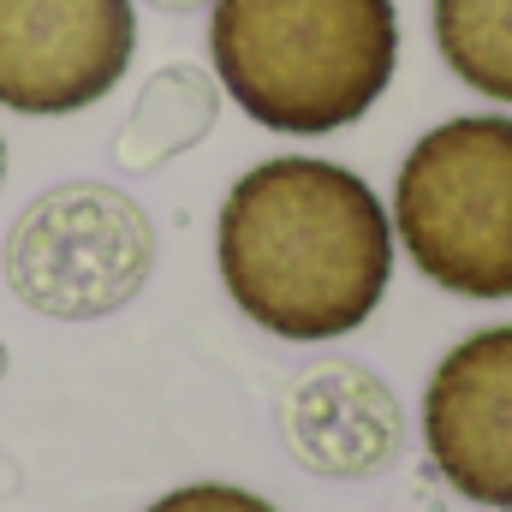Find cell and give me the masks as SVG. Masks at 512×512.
Masks as SVG:
<instances>
[{
  "mask_svg": "<svg viewBox=\"0 0 512 512\" xmlns=\"http://www.w3.org/2000/svg\"><path fill=\"white\" fill-rule=\"evenodd\" d=\"M209 60L262 131L328 137L358 126L393 84V0H215Z\"/></svg>",
  "mask_w": 512,
  "mask_h": 512,
  "instance_id": "cell-2",
  "label": "cell"
},
{
  "mask_svg": "<svg viewBox=\"0 0 512 512\" xmlns=\"http://www.w3.org/2000/svg\"><path fill=\"white\" fill-rule=\"evenodd\" d=\"M393 239L459 298H512V120L459 114L411 143L393 179Z\"/></svg>",
  "mask_w": 512,
  "mask_h": 512,
  "instance_id": "cell-3",
  "label": "cell"
},
{
  "mask_svg": "<svg viewBox=\"0 0 512 512\" xmlns=\"http://www.w3.org/2000/svg\"><path fill=\"white\" fill-rule=\"evenodd\" d=\"M423 447L441 483L489 512H512V322L465 334L423 387Z\"/></svg>",
  "mask_w": 512,
  "mask_h": 512,
  "instance_id": "cell-6",
  "label": "cell"
},
{
  "mask_svg": "<svg viewBox=\"0 0 512 512\" xmlns=\"http://www.w3.org/2000/svg\"><path fill=\"white\" fill-rule=\"evenodd\" d=\"M143 512H280V507H268L262 495L233 489V483H185V489L149 501Z\"/></svg>",
  "mask_w": 512,
  "mask_h": 512,
  "instance_id": "cell-10",
  "label": "cell"
},
{
  "mask_svg": "<svg viewBox=\"0 0 512 512\" xmlns=\"http://www.w3.org/2000/svg\"><path fill=\"white\" fill-rule=\"evenodd\" d=\"M0 370H6V346H0Z\"/></svg>",
  "mask_w": 512,
  "mask_h": 512,
  "instance_id": "cell-13",
  "label": "cell"
},
{
  "mask_svg": "<svg viewBox=\"0 0 512 512\" xmlns=\"http://www.w3.org/2000/svg\"><path fill=\"white\" fill-rule=\"evenodd\" d=\"M137 54L131 0H0V108L60 120L108 102Z\"/></svg>",
  "mask_w": 512,
  "mask_h": 512,
  "instance_id": "cell-5",
  "label": "cell"
},
{
  "mask_svg": "<svg viewBox=\"0 0 512 512\" xmlns=\"http://www.w3.org/2000/svg\"><path fill=\"white\" fill-rule=\"evenodd\" d=\"M6 286L54 322H102L149 286L155 227L120 185L72 179L42 191L6 233Z\"/></svg>",
  "mask_w": 512,
  "mask_h": 512,
  "instance_id": "cell-4",
  "label": "cell"
},
{
  "mask_svg": "<svg viewBox=\"0 0 512 512\" xmlns=\"http://www.w3.org/2000/svg\"><path fill=\"white\" fill-rule=\"evenodd\" d=\"M435 48L447 72L512 108V0H435Z\"/></svg>",
  "mask_w": 512,
  "mask_h": 512,
  "instance_id": "cell-9",
  "label": "cell"
},
{
  "mask_svg": "<svg viewBox=\"0 0 512 512\" xmlns=\"http://www.w3.org/2000/svg\"><path fill=\"white\" fill-rule=\"evenodd\" d=\"M215 262L256 328L316 346L358 334L393 280V215L340 161L274 155L233 179Z\"/></svg>",
  "mask_w": 512,
  "mask_h": 512,
  "instance_id": "cell-1",
  "label": "cell"
},
{
  "mask_svg": "<svg viewBox=\"0 0 512 512\" xmlns=\"http://www.w3.org/2000/svg\"><path fill=\"white\" fill-rule=\"evenodd\" d=\"M280 441L310 477L358 483L399 459L405 411L364 364H316L280 399Z\"/></svg>",
  "mask_w": 512,
  "mask_h": 512,
  "instance_id": "cell-7",
  "label": "cell"
},
{
  "mask_svg": "<svg viewBox=\"0 0 512 512\" xmlns=\"http://www.w3.org/2000/svg\"><path fill=\"white\" fill-rule=\"evenodd\" d=\"M149 12H167V18H185V12H203V6H215V0H143Z\"/></svg>",
  "mask_w": 512,
  "mask_h": 512,
  "instance_id": "cell-11",
  "label": "cell"
},
{
  "mask_svg": "<svg viewBox=\"0 0 512 512\" xmlns=\"http://www.w3.org/2000/svg\"><path fill=\"white\" fill-rule=\"evenodd\" d=\"M0 179H6V143H0Z\"/></svg>",
  "mask_w": 512,
  "mask_h": 512,
  "instance_id": "cell-12",
  "label": "cell"
},
{
  "mask_svg": "<svg viewBox=\"0 0 512 512\" xmlns=\"http://www.w3.org/2000/svg\"><path fill=\"white\" fill-rule=\"evenodd\" d=\"M221 120V78L197 60H167L155 78H143L126 126L114 137V161L126 173H155L173 155L197 149Z\"/></svg>",
  "mask_w": 512,
  "mask_h": 512,
  "instance_id": "cell-8",
  "label": "cell"
}]
</instances>
